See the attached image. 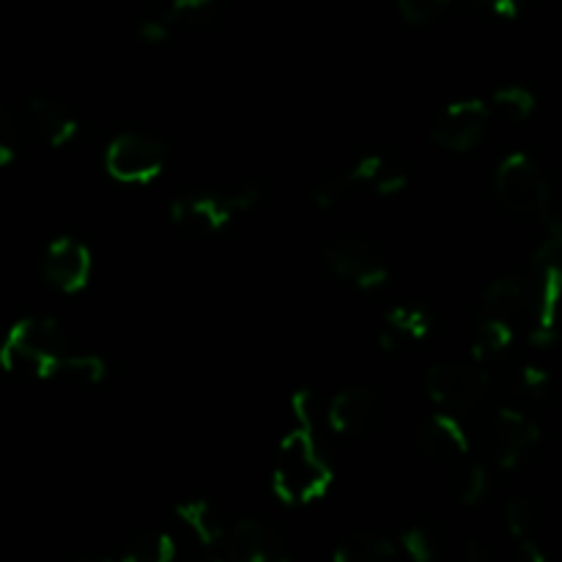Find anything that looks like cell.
<instances>
[{"label":"cell","instance_id":"cell-1","mask_svg":"<svg viewBox=\"0 0 562 562\" xmlns=\"http://www.w3.org/2000/svg\"><path fill=\"white\" fill-rule=\"evenodd\" d=\"M333 464H329L318 434L296 426L280 442L278 461L272 472V488L285 505H307L322 499L333 486Z\"/></svg>","mask_w":562,"mask_h":562},{"label":"cell","instance_id":"cell-2","mask_svg":"<svg viewBox=\"0 0 562 562\" xmlns=\"http://www.w3.org/2000/svg\"><path fill=\"white\" fill-rule=\"evenodd\" d=\"M261 195L258 181H236L225 190H192L170 203V220L187 236L209 239L223 234L239 214L256 209Z\"/></svg>","mask_w":562,"mask_h":562},{"label":"cell","instance_id":"cell-3","mask_svg":"<svg viewBox=\"0 0 562 562\" xmlns=\"http://www.w3.org/2000/svg\"><path fill=\"white\" fill-rule=\"evenodd\" d=\"M64 351H69L66 333L55 318L27 316L5 333L0 344V366L22 379H47Z\"/></svg>","mask_w":562,"mask_h":562},{"label":"cell","instance_id":"cell-4","mask_svg":"<svg viewBox=\"0 0 562 562\" xmlns=\"http://www.w3.org/2000/svg\"><path fill=\"white\" fill-rule=\"evenodd\" d=\"M494 195L508 212L538 214L547 223L549 234H560V217L554 212L552 190H549L541 168L530 154L514 151L503 157V162L494 170Z\"/></svg>","mask_w":562,"mask_h":562},{"label":"cell","instance_id":"cell-5","mask_svg":"<svg viewBox=\"0 0 562 562\" xmlns=\"http://www.w3.org/2000/svg\"><path fill=\"white\" fill-rule=\"evenodd\" d=\"M530 307L536 313L532 344L549 349L558 340V313L562 294V236L549 234V239L532 256Z\"/></svg>","mask_w":562,"mask_h":562},{"label":"cell","instance_id":"cell-6","mask_svg":"<svg viewBox=\"0 0 562 562\" xmlns=\"http://www.w3.org/2000/svg\"><path fill=\"white\" fill-rule=\"evenodd\" d=\"M492 390V376L477 362H437L426 373V393L448 415L481 409Z\"/></svg>","mask_w":562,"mask_h":562},{"label":"cell","instance_id":"cell-7","mask_svg":"<svg viewBox=\"0 0 562 562\" xmlns=\"http://www.w3.org/2000/svg\"><path fill=\"white\" fill-rule=\"evenodd\" d=\"M322 261L335 278L360 291H376L390 280L387 256L366 236H335L324 245Z\"/></svg>","mask_w":562,"mask_h":562},{"label":"cell","instance_id":"cell-8","mask_svg":"<svg viewBox=\"0 0 562 562\" xmlns=\"http://www.w3.org/2000/svg\"><path fill=\"white\" fill-rule=\"evenodd\" d=\"M168 146L148 132H121L108 143L104 170L121 184H148L162 176Z\"/></svg>","mask_w":562,"mask_h":562},{"label":"cell","instance_id":"cell-9","mask_svg":"<svg viewBox=\"0 0 562 562\" xmlns=\"http://www.w3.org/2000/svg\"><path fill=\"white\" fill-rule=\"evenodd\" d=\"M488 453L499 470H519L541 445V426L519 409H499L486 428Z\"/></svg>","mask_w":562,"mask_h":562},{"label":"cell","instance_id":"cell-10","mask_svg":"<svg viewBox=\"0 0 562 562\" xmlns=\"http://www.w3.org/2000/svg\"><path fill=\"white\" fill-rule=\"evenodd\" d=\"M492 121V110L481 99L450 102L431 124V140L453 154H467L483 140Z\"/></svg>","mask_w":562,"mask_h":562},{"label":"cell","instance_id":"cell-11","mask_svg":"<svg viewBox=\"0 0 562 562\" xmlns=\"http://www.w3.org/2000/svg\"><path fill=\"white\" fill-rule=\"evenodd\" d=\"M384 401L373 387H346L327 401L324 417L329 431L340 437H362L382 420Z\"/></svg>","mask_w":562,"mask_h":562},{"label":"cell","instance_id":"cell-12","mask_svg":"<svg viewBox=\"0 0 562 562\" xmlns=\"http://www.w3.org/2000/svg\"><path fill=\"white\" fill-rule=\"evenodd\" d=\"M42 274L53 289L64 294H77L88 285L93 274V256L86 241L75 236H58L49 241L42 256Z\"/></svg>","mask_w":562,"mask_h":562},{"label":"cell","instance_id":"cell-13","mask_svg":"<svg viewBox=\"0 0 562 562\" xmlns=\"http://www.w3.org/2000/svg\"><path fill=\"white\" fill-rule=\"evenodd\" d=\"M417 445H420L423 453L434 461V464H459L461 459H467L472 442L470 434H467L461 417L448 415V412H437V415L426 417L417 428Z\"/></svg>","mask_w":562,"mask_h":562},{"label":"cell","instance_id":"cell-14","mask_svg":"<svg viewBox=\"0 0 562 562\" xmlns=\"http://www.w3.org/2000/svg\"><path fill=\"white\" fill-rule=\"evenodd\" d=\"M228 554L234 562H291L283 536L261 519H241L228 532Z\"/></svg>","mask_w":562,"mask_h":562},{"label":"cell","instance_id":"cell-15","mask_svg":"<svg viewBox=\"0 0 562 562\" xmlns=\"http://www.w3.org/2000/svg\"><path fill=\"white\" fill-rule=\"evenodd\" d=\"M434 311L423 302H404L384 313L382 333H379V346L384 351H398L409 344H420L434 333Z\"/></svg>","mask_w":562,"mask_h":562},{"label":"cell","instance_id":"cell-16","mask_svg":"<svg viewBox=\"0 0 562 562\" xmlns=\"http://www.w3.org/2000/svg\"><path fill=\"white\" fill-rule=\"evenodd\" d=\"M357 176L360 192H373V195H398L409 187V168L398 157L384 151H373L368 157L357 159L351 165Z\"/></svg>","mask_w":562,"mask_h":562},{"label":"cell","instance_id":"cell-17","mask_svg":"<svg viewBox=\"0 0 562 562\" xmlns=\"http://www.w3.org/2000/svg\"><path fill=\"white\" fill-rule=\"evenodd\" d=\"M27 119H31L33 130L42 135V140L53 148L69 146L80 135L77 115L53 97H33L27 102Z\"/></svg>","mask_w":562,"mask_h":562},{"label":"cell","instance_id":"cell-18","mask_svg":"<svg viewBox=\"0 0 562 562\" xmlns=\"http://www.w3.org/2000/svg\"><path fill=\"white\" fill-rule=\"evenodd\" d=\"M530 307V285L519 274H503L492 280L488 289L483 291L481 318H494V322L516 324L521 313Z\"/></svg>","mask_w":562,"mask_h":562},{"label":"cell","instance_id":"cell-19","mask_svg":"<svg viewBox=\"0 0 562 562\" xmlns=\"http://www.w3.org/2000/svg\"><path fill=\"white\" fill-rule=\"evenodd\" d=\"M176 516L181 525L192 532L198 547L214 549L225 538V519L220 508L209 499H187V503L176 505Z\"/></svg>","mask_w":562,"mask_h":562},{"label":"cell","instance_id":"cell-20","mask_svg":"<svg viewBox=\"0 0 562 562\" xmlns=\"http://www.w3.org/2000/svg\"><path fill=\"white\" fill-rule=\"evenodd\" d=\"M104 373H108V362L99 355H71V351H64V355L55 360L47 379L66 384V387L88 390L102 384Z\"/></svg>","mask_w":562,"mask_h":562},{"label":"cell","instance_id":"cell-21","mask_svg":"<svg viewBox=\"0 0 562 562\" xmlns=\"http://www.w3.org/2000/svg\"><path fill=\"white\" fill-rule=\"evenodd\" d=\"M395 554H398V547L390 538L360 530L338 543L333 562H395Z\"/></svg>","mask_w":562,"mask_h":562},{"label":"cell","instance_id":"cell-22","mask_svg":"<svg viewBox=\"0 0 562 562\" xmlns=\"http://www.w3.org/2000/svg\"><path fill=\"white\" fill-rule=\"evenodd\" d=\"M514 340H516V324L494 322V318H481L475 344H472V360H475L477 366L488 368L492 362L503 360L505 351L514 346Z\"/></svg>","mask_w":562,"mask_h":562},{"label":"cell","instance_id":"cell-23","mask_svg":"<svg viewBox=\"0 0 562 562\" xmlns=\"http://www.w3.org/2000/svg\"><path fill=\"white\" fill-rule=\"evenodd\" d=\"M536 108V93L527 86H521V82H510V86L497 88V91L492 93V102H488L492 115H499V119L508 121V124H521V121L532 119Z\"/></svg>","mask_w":562,"mask_h":562},{"label":"cell","instance_id":"cell-24","mask_svg":"<svg viewBox=\"0 0 562 562\" xmlns=\"http://www.w3.org/2000/svg\"><path fill=\"white\" fill-rule=\"evenodd\" d=\"M409 562H437L442 549V532L434 521H417L401 532V541L395 543Z\"/></svg>","mask_w":562,"mask_h":562},{"label":"cell","instance_id":"cell-25","mask_svg":"<svg viewBox=\"0 0 562 562\" xmlns=\"http://www.w3.org/2000/svg\"><path fill=\"white\" fill-rule=\"evenodd\" d=\"M355 195H360V184H357V176L351 168L322 176L311 187V201L316 209H338L340 203L351 201Z\"/></svg>","mask_w":562,"mask_h":562},{"label":"cell","instance_id":"cell-26","mask_svg":"<svg viewBox=\"0 0 562 562\" xmlns=\"http://www.w3.org/2000/svg\"><path fill=\"white\" fill-rule=\"evenodd\" d=\"M176 558V543L173 538L165 532H140L132 538L130 547L124 549L121 562H173Z\"/></svg>","mask_w":562,"mask_h":562},{"label":"cell","instance_id":"cell-27","mask_svg":"<svg viewBox=\"0 0 562 562\" xmlns=\"http://www.w3.org/2000/svg\"><path fill=\"white\" fill-rule=\"evenodd\" d=\"M217 0H173L168 16L173 20L176 33L179 31H206L214 22Z\"/></svg>","mask_w":562,"mask_h":562},{"label":"cell","instance_id":"cell-28","mask_svg":"<svg viewBox=\"0 0 562 562\" xmlns=\"http://www.w3.org/2000/svg\"><path fill=\"white\" fill-rule=\"evenodd\" d=\"M510 390H516V395L527 401H543L552 390V379L543 371L541 366H519L510 373Z\"/></svg>","mask_w":562,"mask_h":562},{"label":"cell","instance_id":"cell-29","mask_svg":"<svg viewBox=\"0 0 562 562\" xmlns=\"http://www.w3.org/2000/svg\"><path fill=\"white\" fill-rule=\"evenodd\" d=\"M505 525L516 541H527L538 527V508L530 497H514L505 505Z\"/></svg>","mask_w":562,"mask_h":562},{"label":"cell","instance_id":"cell-30","mask_svg":"<svg viewBox=\"0 0 562 562\" xmlns=\"http://www.w3.org/2000/svg\"><path fill=\"white\" fill-rule=\"evenodd\" d=\"M494 486V477L492 470L486 464H470L464 472H461V481H459V499L464 505H481L483 499L492 494Z\"/></svg>","mask_w":562,"mask_h":562},{"label":"cell","instance_id":"cell-31","mask_svg":"<svg viewBox=\"0 0 562 562\" xmlns=\"http://www.w3.org/2000/svg\"><path fill=\"white\" fill-rule=\"evenodd\" d=\"M324 401L318 398L316 390H300V393L291 398V409H294L296 426L307 428V431L318 434V426H327V417H324Z\"/></svg>","mask_w":562,"mask_h":562},{"label":"cell","instance_id":"cell-32","mask_svg":"<svg viewBox=\"0 0 562 562\" xmlns=\"http://www.w3.org/2000/svg\"><path fill=\"white\" fill-rule=\"evenodd\" d=\"M450 0H398V11L404 22L417 27L434 25L448 11Z\"/></svg>","mask_w":562,"mask_h":562},{"label":"cell","instance_id":"cell-33","mask_svg":"<svg viewBox=\"0 0 562 562\" xmlns=\"http://www.w3.org/2000/svg\"><path fill=\"white\" fill-rule=\"evenodd\" d=\"M173 33L176 27H173V20L168 16V11H165V14L146 16V20L137 25V38L146 44H165Z\"/></svg>","mask_w":562,"mask_h":562},{"label":"cell","instance_id":"cell-34","mask_svg":"<svg viewBox=\"0 0 562 562\" xmlns=\"http://www.w3.org/2000/svg\"><path fill=\"white\" fill-rule=\"evenodd\" d=\"M16 154V130L11 115L0 108V168L9 165Z\"/></svg>","mask_w":562,"mask_h":562},{"label":"cell","instance_id":"cell-35","mask_svg":"<svg viewBox=\"0 0 562 562\" xmlns=\"http://www.w3.org/2000/svg\"><path fill=\"white\" fill-rule=\"evenodd\" d=\"M483 5H486L492 14L503 16V20H516V16L521 14V9H525L527 0H481Z\"/></svg>","mask_w":562,"mask_h":562},{"label":"cell","instance_id":"cell-36","mask_svg":"<svg viewBox=\"0 0 562 562\" xmlns=\"http://www.w3.org/2000/svg\"><path fill=\"white\" fill-rule=\"evenodd\" d=\"M508 562H547V558H543L541 549L527 538V541H519V547L514 549V554H510Z\"/></svg>","mask_w":562,"mask_h":562},{"label":"cell","instance_id":"cell-37","mask_svg":"<svg viewBox=\"0 0 562 562\" xmlns=\"http://www.w3.org/2000/svg\"><path fill=\"white\" fill-rule=\"evenodd\" d=\"M467 562H494L492 547H488L486 541H477V538H472V541L467 543Z\"/></svg>","mask_w":562,"mask_h":562},{"label":"cell","instance_id":"cell-38","mask_svg":"<svg viewBox=\"0 0 562 562\" xmlns=\"http://www.w3.org/2000/svg\"><path fill=\"white\" fill-rule=\"evenodd\" d=\"M187 562H223V560H220V554H214V549L201 547V552L192 554V558L187 560Z\"/></svg>","mask_w":562,"mask_h":562},{"label":"cell","instance_id":"cell-39","mask_svg":"<svg viewBox=\"0 0 562 562\" xmlns=\"http://www.w3.org/2000/svg\"><path fill=\"white\" fill-rule=\"evenodd\" d=\"M77 562H108V560H77Z\"/></svg>","mask_w":562,"mask_h":562}]
</instances>
